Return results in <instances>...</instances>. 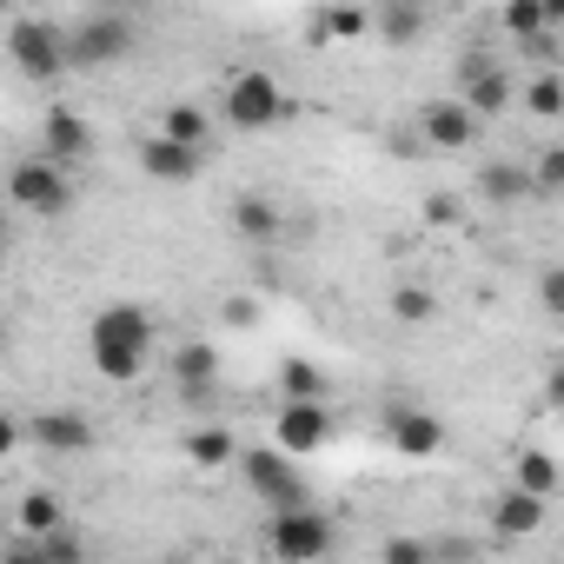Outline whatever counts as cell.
Masks as SVG:
<instances>
[{"mask_svg":"<svg viewBox=\"0 0 564 564\" xmlns=\"http://www.w3.org/2000/svg\"><path fill=\"white\" fill-rule=\"evenodd\" d=\"M147 346H153V319H147L140 306H107V313H94V326H87V352H94V366H100L113 386H133V379L147 372Z\"/></svg>","mask_w":564,"mask_h":564,"instance_id":"cell-1","label":"cell"},{"mask_svg":"<svg viewBox=\"0 0 564 564\" xmlns=\"http://www.w3.org/2000/svg\"><path fill=\"white\" fill-rule=\"evenodd\" d=\"M333 518L319 511V505H300V511H272V524H265V544H272V557L279 564H319L326 551H333Z\"/></svg>","mask_w":564,"mask_h":564,"instance_id":"cell-2","label":"cell"},{"mask_svg":"<svg viewBox=\"0 0 564 564\" xmlns=\"http://www.w3.org/2000/svg\"><path fill=\"white\" fill-rule=\"evenodd\" d=\"M239 471H246V485H252L272 511H300V505H313V485L300 478V465H293L286 452H272V445L239 452Z\"/></svg>","mask_w":564,"mask_h":564,"instance_id":"cell-3","label":"cell"},{"mask_svg":"<svg viewBox=\"0 0 564 564\" xmlns=\"http://www.w3.org/2000/svg\"><path fill=\"white\" fill-rule=\"evenodd\" d=\"M140 47V28L133 14H87L74 34H67V67H113Z\"/></svg>","mask_w":564,"mask_h":564,"instance_id":"cell-4","label":"cell"},{"mask_svg":"<svg viewBox=\"0 0 564 564\" xmlns=\"http://www.w3.org/2000/svg\"><path fill=\"white\" fill-rule=\"evenodd\" d=\"M8 199H14L21 213L61 219V213L74 206V180H67L61 166H47L41 153H28V160H14V166H8Z\"/></svg>","mask_w":564,"mask_h":564,"instance_id":"cell-5","label":"cell"},{"mask_svg":"<svg viewBox=\"0 0 564 564\" xmlns=\"http://www.w3.org/2000/svg\"><path fill=\"white\" fill-rule=\"evenodd\" d=\"M8 54H14V67H21L28 80H54V74H67V34H61L54 21H34V14L8 21Z\"/></svg>","mask_w":564,"mask_h":564,"instance_id":"cell-6","label":"cell"},{"mask_svg":"<svg viewBox=\"0 0 564 564\" xmlns=\"http://www.w3.org/2000/svg\"><path fill=\"white\" fill-rule=\"evenodd\" d=\"M286 94H279V80L272 74H232V87H226V120L232 127H246V133H259V127H272V120H286Z\"/></svg>","mask_w":564,"mask_h":564,"instance_id":"cell-7","label":"cell"},{"mask_svg":"<svg viewBox=\"0 0 564 564\" xmlns=\"http://www.w3.org/2000/svg\"><path fill=\"white\" fill-rule=\"evenodd\" d=\"M326 438H333V412H326V405H279V419H272V452H286V458L300 465V458H313Z\"/></svg>","mask_w":564,"mask_h":564,"instance_id":"cell-8","label":"cell"},{"mask_svg":"<svg viewBox=\"0 0 564 564\" xmlns=\"http://www.w3.org/2000/svg\"><path fill=\"white\" fill-rule=\"evenodd\" d=\"M41 160L47 166H80V160H94V127L74 113V107H54L47 113V127H41Z\"/></svg>","mask_w":564,"mask_h":564,"instance_id":"cell-9","label":"cell"},{"mask_svg":"<svg viewBox=\"0 0 564 564\" xmlns=\"http://www.w3.org/2000/svg\"><path fill=\"white\" fill-rule=\"evenodd\" d=\"M419 133H425V147L458 153V147H471V140H478V120H471L458 100H425V107H419Z\"/></svg>","mask_w":564,"mask_h":564,"instance_id":"cell-10","label":"cell"},{"mask_svg":"<svg viewBox=\"0 0 564 564\" xmlns=\"http://www.w3.org/2000/svg\"><path fill=\"white\" fill-rule=\"evenodd\" d=\"M386 438H392V452H405V458H438V452H445V425H438L432 412H419V405L392 412V419H386Z\"/></svg>","mask_w":564,"mask_h":564,"instance_id":"cell-11","label":"cell"},{"mask_svg":"<svg viewBox=\"0 0 564 564\" xmlns=\"http://www.w3.org/2000/svg\"><path fill=\"white\" fill-rule=\"evenodd\" d=\"M140 166L153 173V180H199V166H206V153H193V147H173V140H160V133H147L140 140Z\"/></svg>","mask_w":564,"mask_h":564,"instance_id":"cell-12","label":"cell"},{"mask_svg":"<svg viewBox=\"0 0 564 564\" xmlns=\"http://www.w3.org/2000/svg\"><path fill=\"white\" fill-rule=\"evenodd\" d=\"M458 107H465L471 120H498V113H511V67H491V74H478L471 87H458Z\"/></svg>","mask_w":564,"mask_h":564,"instance_id":"cell-13","label":"cell"},{"mask_svg":"<svg viewBox=\"0 0 564 564\" xmlns=\"http://www.w3.org/2000/svg\"><path fill=\"white\" fill-rule=\"evenodd\" d=\"M213 379H219V352H213L206 339H186V346L173 352V386H180L186 399H199V392H213Z\"/></svg>","mask_w":564,"mask_h":564,"instance_id":"cell-14","label":"cell"},{"mask_svg":"<svg viewBox=\"0 0 564 564\" xmlns=\"http://www.w3.org/2000/svg\"><path fill=\"white\" fill-rule=\"evenodd\" d=\"M28 432H34V445H47V452H94V425H87L80 412H41Z\"/></svg>","mask_w":564,"mask_h":564,"instance_id":"cell-15","label":"cell"},{"mask_svg":"<svg viewBox=\"0 0 564 564\" xmlns=\"http://www.w3.org/2000/svg\"><path fill=\"white\" fill-rule=\"evenodd\" d=\"M531 531H544V498L498 491V505H491V538H531Z\"/></svg>","mask_w":564,"mask_h":564,"instance_id":"cell-16","label":"cell"},{"mask_svg":"<svg viewBox=\"0 0 564 564\" xmlns=\"http://www.w3.org/2000/svg\"><path fill=\"white\" fill-rule=\"evenodd\" d=\"M372 34V8H319L306 21V41L326 47V41H366Z\"/></svg>","mask_w":564,"mask_h":564,"instance_id":"cell-17","label":"cell"},{"mask_svg":"<svg viewBox=\"0 0 564 564\" xmlns=\"http://www.w3.org/2000/svg\"><path fill=\"white\" fill-rule=\"evenodd\" d=\"M511 491H524V498H544V505H551V491H557V458H551L544 445H524V452L511 458Z\"/></svg>","mask_w":564,"mask_h":564,"instance_id":"cell-18","label":"cell"},{"mask_svg":"<svg viewBox=\"0 0 564 564\" xmlns=\"http://www.w3.org/2000/svg\"><path fill=\"white\" fill-rule=\"evenodd\" d=\"M206 133H213V113H206V107H193V100H173V107H166V120H160V140L193 147V153H206Z\"/></svg>","mask_w":564,"mask_h":564,"instance_id":"cell-19","label":"cell"},{"mask_svg":"<svg viewBox=\"0 0 564 564\" xmlns=\"http://www.w3.org/2000/svg\"><path fill=\"white\" fill-rule=\"evenodd\" d=\"M186 458H193L199 471H219V465L239 458V445H232V432H219V425H193V432H186Z\"/></svg>","mask_w":564,"mask_h":564,"instance_id":"cell-20","label":"cell"},{"mask_svg":"<svg viewBox=\"0 0 564 564\" xmlns=\"http://www.w3.org/2000/svg\"><path fill=\"white\" fill-rule=\"evenodd\" d=\"M498 28L524 47V41H538L544 28H557V8H544V0H511V8L498 14Z\"/></svg>","mask_w":564,"mask_h":564,"instance_id":"cell-21","label":"cell"},{"mask_svg":"<svg viewBox=\"0 0 564 564\" xmlns=\"http://www.w3.org/2000/svg\"><path fill=\"white\" fill-rule=\"evenodd\" d=\"M319 392H326V372L313 359H286V366H279V399H286V405H319Z\"/></svg>","mask_w":564,"mask_h":564,"instance_id":"cell-22","label":"cell"},{"mask_svg":"<svg viewBox=\"0 0 564 564\" xmlns=\"http://www.w3.org/2000/svg\"><path fill=\"white\" fill-rule=\"evenodd\" d=\"M279 226H286V219H279V206L259 199V193H246V199L232 206V232H239V239H279Z\"/></svg>","mask_w":564,"mask_h":564,"instance_id":"cell-23","label":"cell"},{"mask_svg":"<svg viewBox=\"0 0 564 564\" xmlns=\"http://www.w3.org/2000/svg\"><path fill=\"white\" fill-rule=\"evenodd\" d=\"M61 524H67V511H61L54 491H28V498H21V531H28V538H47V531H61Z\"/></svg>","mask_w":564,"mask_h":564,"instance_id":"cell-24","label":"cell"},{"mask_svg":"<svg viewBox=\"0 0 564 564\" xmlns=\"http://www.w3.org/2000/svg\"><path fill=\"white\" fill-rule=\"evenodd\" d=\"M372 28H379V41L405 47V41H419V34H425V8H379V14H372Z\"/></svg>","mask_w":564,"mask_h":564,"instance_id":"cell-25","label":"cell"},{"mask_svg":"<svg viewBox=\"0 0 564 564\" xmlns=\"http://www.w3.org/2000/svg\"><path fill=\"white\" fill-rule=\"evenodd\" d=\"M524 107H531L538 120H557V113H564V80H557V74L544 67V74H538V80L524 87Z\"/></svg>","mask_w":564,"mask_h":564,"instance_id":"cell-26","label":"cell"},{"mask_svg":"<svg viewBox=\"0 0 564 564\" xmlns=\"http://www.w3.org/2000/svg\"><path fill=\"white\" fill-rule=\"evenodd\" d=\"M432 313H438V300H432L425 286H399V293H392V319H399V326H432Z\"/></svg>","mask_w":564,"mask_h":564,"instance_id":"cell-27","label":"cell"},{"mask_svg":"<svg viewBox=\"0 0 564 564\" xmlns=\"http://www.w3.org/2000/svg\"><path fill=\"white\" fill-rule=\"evenodd\" d=\"M34 544H41V557H47V564H87V538H80L74 524L47 531V538H34Z\"/></svg>","mask_w":564,"mask_h":564,"instance_id":"cell-28","label":"cell"},{"mask_svg":"<svg viewBox=\"0 0 564 564\" xmlns=\"http://www.w3.org/2000/svg\"><path fill=\"white\" fill-rule=\"evenodd\" d=\"M478 193L505 206V199H518V193H531V180H524L518 166H485V173H478Z\"/></svg>","mask_w":564,"mask_h":564,"instance_id":"cell-29","label":"cell"},{"mask_svg":"<svg viewBox=\"0 0 564 564\" xmlns=\"http://www.w3.org/2000/svg\"><path fill=\"white\" fill-rule=\"evenodd\" d=\"M524 180H531L538 193H557V186H564V147H544V153H538V166H531Z\"/></svg>","mask_w":564,"mask_h":564,"instance_id":"cell-30","label":"cell"},{"mask_svg":"<svg viewBox=\"0 0 564 564\" xmlns=\"http://www.w3.org/2000/svg\"><path fill=\"white\" fill-rule=\"evenodd\" d=\"M379 564H432V544L425 538H386Z\"/></svg>","mask_w":564,"mask_h":564,"instance_id":"cell-31","label":"cell"},{"mask_svg":"<svg viewBox=\"0 0 564 564\" xmlns=\"http://www.w3.org/2000/svg\"><path fill=\"white\" fill-rule=\"evenodd\" d=\"M219 319H226L232 333H246V326H259V300H246V293H232V300L219 306Z\"/></svg>","mask_w":564,"mask_h":564,"instance_id":"cell-32","label":"cell"},{"mask_svg":"<svg viewBox=\"0 0 564 564\" xmlns=\"http://www.w3.org/2000/svg\"><path fill=\"white\" fill-rule=\"evenodd\" d=\"M538 300H544V313H564V265L538 272Z\"/></svg>","mask_w":564,"mask_h":564,"instance_id":"cell-33","label":"cell"},{"mask_svg":"<svg viewBox=\"0 0 564 564\" xmlns=\"http://www.w3.org/2000/svg\"><path fill=\"white\" fill-rule=\"evenodd\" d=\"M491 67H498V61H491V47H471V54L458 61V87H471V80H478V74H491Z\"/></svg>","mask_w":564,"mask_h":564,"instance_id":"cell-34","label":"cell"},{"mask_svg":"<svg viewBox=\"0 0 564 564\" xmlns=\"http://www.w3.org/2000/svg\"><path fill=\"white\" fill-rule=\"evenodd\" d=\"M425 219H432V226H458V199H452V193H432V199H425Z\"/></svg>","mask_w":564,"mask_h":564,"instance_id":"cell-35","label":"cell"},{"mask_svg":"<svg viewBox=\"0 0 564 564\" xmlns=\"http://www.w3.org/2000/svg\"><path fill=\"white\" fill-rule=\"evenodd\" d=\"M0 564H47V557H41V544H34V538H21V544L0 551Z\"/></svg>","mask_w":564,"mask_h":564,"instance_id":"cell-36","label":"cell"},{"mask_svg":"<svg viewBox=\"0 0 564 564\" xmlns=\"http://www.w3.org/2000/svg\"><path fill=\"white\" fill-rule=\"evenodd\" d=\"M21 438H28V432H21V425H14V419H8V412H0V458H8V452H14V445H21Z\"/></svg>","mask_w":564,"mask_h":564,"instance_id":"cell-37","label":"cell"},{"mask_svg":"<svg viewBox=\"0 0 564 564\" xmlns=\"http://www.w3.org/2000/svg\"><path fill=\"white\" fill-rule=\"evenodd\" d=\"M0 352H8V326H0Z\"/></svg>","mask_w":564,"mask_h":564,"instance_id":"cell-38","label":"cell"}]
</instances>
